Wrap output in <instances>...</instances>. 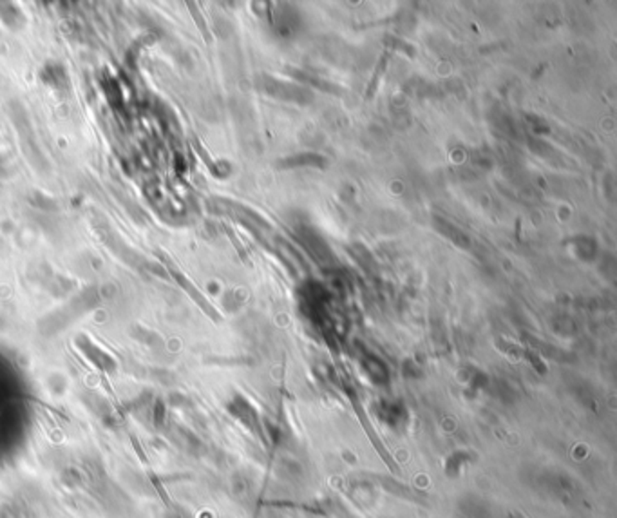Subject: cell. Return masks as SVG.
<instances>
[{"instance_id": "cell-3", "label": "cell", "mask_w": 617, "mask_h": 518, "mask_svg": "<svg viewBox=\"0 0 617 518\" xmlns=\"http://www.w3.org/2000/svg\"><path fill=\"white\" fill-rule=\"evenodd\" d=\"M435 225H436V228H438V231L445 236V238L451 239L452 243L460 245V247H469V238H467V236L462 234V232L458 231V227L451 225V223H449L448 219L436 218L435 219Z\"/></svg>"}, {"instance_id": "cell-2", "label": "cell", "mask_w": 617, "mask_h": 518, "mask_svg": "<svg viewBox=\"0 0 617 518\" xmlns=\"http://www.w3.org/2000/svg\"><path fill=\"white\" fill-rule=\"evenodd\" d=\"M281 167H287V169H295V167H304V165H310V167H326L328 162L323 158V156H319V154H297V156H291V158L283 160V162L279 163Z\"/></svg>"}, {"instance_id": "cell-1", "label": "cell", "mask_w": 617, "mask_h": 518, "mask_svg": "<svg viewBox=\"0 0 617 518\" xmlns=\"http://www.w3.org/2000/svg\"><path fill=\"white\" fill-rule=\"evenodd\" d=\"M268 82H270L268 85H274V89H268V93L275 94L277 98H283V100H294V101H310L311 100L310 91L303 89V87H299V85L283 84V82H279V80H268Z\"/></svg>"}, {"instance_id": "cell-4", "label": "cell", "mask_w": 617, "mask_h": 518, "mask_svg": "<svg viewBox=\"0 0 617 518\" xmlns=\"http://www.w3.org/2000/svg\"><path fill=\"white\" fill-rule=\"evenodd\" d=\"M290 75L291 77L297 78L299 82H306V84L319 87L321 91H328V93H335V94L343 93V89H340V87H337V85L330 84V82H326V80H321V78H317V77H311V75L303 73V71H294V69H290Z\"/></svg>"}]
</instances>
